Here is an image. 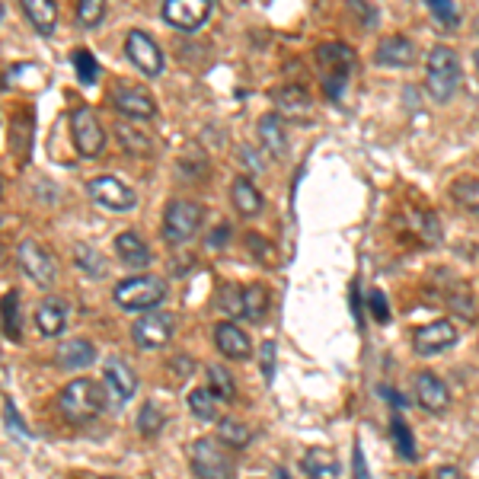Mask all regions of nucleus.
<instances>
[{
  "mask_svg": "<svg viewBox=\"0 0 479 479\" xmlns=\"http://www.w3.org/2000/svg\"><path fill=\"white\" fill-rule=\"evenodd\" d=\"M0 313H4V333H7V339L20 342L22 317H20V294H16V291H7V294L0 298Z\"/></svg>",
  "mask_w": 479,
  "mask_h": 479,
  "instance_id": "cd10ccee",
  "label": "nucleus"
},
{
  "mask_svg": "<svg viewBox=\"0 0 479 479\" xmlns=\"http://www.w3.org/2000/svg\"><path fill=\"white\" fill-rule=\"evenodd\" d=\"M202 227V205L189 202V198H176L170 202L167 214H163V237L167 243H186L196 237Z\"/></svg>",
  "mask_w": 479,
  "mask_h": 479,
  "instance_id": "423d86ee",
  "label": "nucleus"
},
{
  "mask_svg": "<svg viewBox=\"0 0 479 479\" xmlns=\"http://www.w3.org/2000/svg\"><path fill=\"white\" fill-rule=\"evenodd\" d=\"M300 470L310 479H333V476H339V460H335L333 450L310 448V450H304V457H300Z\"/></svg>",
  "mask_w": 479,
  "mask_h": 479,
  "instance_id": "412c9836",
  "label": "nucleus"
},
{
  "mask_svg": "<svg viewBox=\"0 0 479 479\" xmlns=\"http://www.w3.org/2000/svg\"><path fill=\"white\" fill-rule=\"evenodd\" d=\"M125 55H128L131 65L138 67L141 74H147V77L163 74V51H160V45L153 42L147 32H128V39H125Z\"/></svg>",
  "mask_w": 479,
  "mask_h": 479,
  "instance_id": "9b49d317",
  "label": "nucleus"
},
{
  "mask_svg": "<svg viewBox=\"0 0 479 479\" xmlns=\"http://www.w3.org/2000/svg\"><path fill=\"white\" fill-rule=\"evenodd\" d=\"M317 58H319V65L327 67V77H323V93H327V100H333V102L342 100V90L349 83V71H352V65H355V51L342 42H329V45H319Z\"/></svg>",
  "mask_w": 479,
  "mask_h": 479,
  "instance_id": "7ed1b4c3",
  "label": "nucleus"
},
{
  "mask_svg": "<svg viewBox=\"0 0 479 479\" xmlns=\"http://www.w3.org/2000/svg\"><path fill=\"white\" fill-rule=\"evenodd\" d=\"M0 16H4V0H0Z\"/></svg>",
  "mask_w": 479,
  "mask_h": 479,
  "instance_id": "6e6d98bb",
  "label": "nucleus"
},
{
  "mask_svg": "<svg viewBox=\"0 0 479 479\" xmlns=\"http://www.w3.org/2000/svg\"><path fill=\"white\" fill-rule=\"evenodd\" d=\"M0 196H4V179H0Z\"/></svg>",
  "mask_w": 479,
  "mask_h": 479,
  "instance_id": "5fc2aeb1",
  "label": "nucleus"
},
{
  "mask_svg": "<svg viewBox=\"0 0 479 479\" xmlns=\"http://www.w3.org/2000/svg\"><path fill=\"white\" fill-rule=\"evenodd\" d=\"M278 479H288V473H284V470H282V473H278Z\"/></svg>",
  "mask_w": 479,
  "mask_h": 479,
  "instance_id": "864d4df0",
  "label": "nucleus"
},
{
  "mask_svg": "<svg viewBox=\"0 0 479 479\" xmlns=\"http://www.w3.org/2000/svg\"><path fill=\"white\" fill-rule=\"evenodd\" d=\"M435 479H464V476H460L457 466H441V470L435 473Z\"/></svg>",
  "mask_w": 479,
  "mask_h": 479,
  "instance_id": "3c124183",
  "label": "nucleus"
},
{
  "mask_svg": "<svg viewBox=\"0 0 479 479\" xmlns=\"http://www.w3.org/2000/svg\"><path fill=\"white\" fill-rule=\"evenodd\" d=\"M221 304H224V310L231 313V317H240V291L237 288H227L224 298H221Z\"/></svg>",
  "mask_w": 479,
  "mask_h": 479,
  "instance_id": "de8ad7c7",
  "label": "nucleus"
},
{
  "mask_svg": "<svg viewBox=\"0 0 479 479\" xmlns=\"http://www.w3.org/2000/svg\"><path fill=\"white\" fill-rule=\"evenodd\" d=\"M214 342H218V349L224 358H233V361H243L249 358L253 345H249V335L237 327V323H218L214 327Z\"/></svg>",
  "mask_w": 479,
  "mask_h": 479,
  "instance_id": "6ab92c4d",
  "label": "nucleus"
},
{
  "mask_svg": "<svg viewBox=\"0 0 479 479\" xmlns=\"http://www.w3.org/2000/svg\"><path fill=\"white\" fill-rule=\"evenodd\" d=\"M58 406L67 422H90L106 406V387L90 378H77L58 393Z\"/></svg>",
  "mask_w": 479,
  "mask_h": 479,
  "instance_id": "f257e3e1",
  "label": "nucleus"
},
{
  "mask_svg": "<svg viewBox=\"0 0 479 479\" xmlns=\"http://www.w3.org/2000/svg\"><path fill=\"white\" fill-rule=\"evenodd\" d=\"M352 479H370V470H368V460H364L361 444H355V450H352Z\"/></svg>",
  "mask_w": 479,
  "mask_h": 479,
  "instance_id": "37998d69",
  "label": "nucleus"
},
{
  "mask_svg": "<svg viewBox=\"0 0 479 479\" xmlns=\"http://www.w3.org/2000/svg\"><path fill=\"white\" fill-rule=\"evenodd\" d=\"M55 361H58V368H87V364L96 361L93 342H87V339L61 342L58 352H55Z\"/></svg>",
  "mask_w": 479,
  "mask_h": 479,
  "instance_id": "5701e85b",
  "label": "nucleus"
},
{
  "mask_svg": "<svg viewBox=\"0 0 479 479\" xmlns=\"http://www.w3.org/2000/svg\"><path fill=\"white\" fill-rule=\"evenodd\" d=\"M71 135H74V147H77L80 157H96L106 147V131H102L100 118L90 109H77L71 116Z\"/></svg>",
  "mask_w": 479,
  "mask_h": 479,
  "instance_id": "9d476101",
  "label": "nucleus"
},
{
  "mask_svg": "<svg viewBox=\"0 0 479 479\" xmlns=\"http://www.w3.org/2000/svg\"><path fill=\"white\" fill-rule=\"evenodd\" d=\"M266 310H269V291L262 288V284L240 291V317L259 323V319L266 317Z\"/></svg>",
  "mask_w": 479,
  "mask_h": 479,
  "instance_id": "bb28decb",
  "label": "nucleus"
},
{
  "mask_svg": "<svg viewBox=\"0 0 479 479\" xmlns=\"http://www.w3.org/2000/svg\"><path fill=\"white\" fill-rule=\"evenodd\" d=\"M413 479H419V476H413Z\"/></svg>",
  "mask_w": 479,
  "mask_h": 479,
  "instance_id": "bf43d9fd",
  "label": "nucleus"
},
{
  "mask_svg": "<svg viewBox=\"0 0 479 479\" xmlns=\"http://www.w3.org/2000/svg\"><path fill=\"white\" fill-rule=\"evenodd\" d=\"M32 128H36V118H32V109H22V112H16V118H13V153L16 157L26 163L30 160V151H32Z\"/></svg>",
  "mask_w": 479,
  "mask_h": 479,
  "instance_id": "a878e982",
  "label": "nucleus"
},
{
  "mask_svg": "<svg viewBox=\"0 0 479 479\" xmlns=\"http://www.w3.org/2000/svg\"><path fill=\"white\" fill-rule=\"evenodd\" d=\"M74 262H77V269L90 278L106 275V262H102V256L96 253L93 247H87V243H77V247H74Z\"/></svg>",
  "mask_w": 479,
  "mask_h": 479,
  "instance_id": "2f4dec72",
  "label": "nucleus"
},
{
  "mask_svg": "<svg viewBox=\"0 0 479 479\" xmlns=\"http://www.w3.org/2000/svg\"><path fill=\"white\" fill-rule=\"evenodd\" d=\"M211 16V0H163V20L173 30L192 32Z\"/></svg>",
  "mask_w": 479,
  "mask_h": 479,
  "instance_id": "f8f14e48",
  "label": "nucleus"
},
{
  "mask_svg": "<svg viewBox=\"0 0 479 479\" xmlns=\"http://www.w3.org/2000/svg\"><path fill=\"white\" fill-rule=\"evenodd\" d=\"M67 319H71V307L61 298H45L42 304L36 307V327H39V333L48 335V339L65 333Z\"/></svg>",
  "mask_w": 479,
  "mask_h": 479,
  "instance_id": "f3484780",
  "label": "nucleus"
},
{
  "mask_svg": "<svg viewBox=\"0 0 479 479\" xmlns=\"http://www.w3.org/2000/svg\"><path fill=\"white\" fill-rule=\"evenodd\" d=\"M275 106L284 116H300V112H310V96L304 87H282L275 93Z\"/></svg>",
  "mask_w": 479,
  "mask_h": 479,
  "instance_id": "c85d7f7f",
  "label": "nucleus"
},
{
  "mask_svg": "<svg viewBox=\"0 0 479 479\" xmlns=\"http://www.w3.org/2000/svg\"><path fill=\"white\" fill-rule=\"evenodd\" d=\"M422 237H425V243H438L441 240V227H438V218L435 214H422Z\"/></svg>",
  "mask_w": 479,
  "mask_h": 479,
  "instance_id": "a18cd8bd",
  "label": "nucleus"
},
{
  "mask_svg": "<svg viewBox=\"0 0 479 479\" xmlns=\"http://www.w3.org/2000/svg\"><path fill=\"white\" fill-rule=\"evenodd\" d=\"M163 425H167V415H163V409L153 406V403L141 406V413H138V431H141V435H147V438L160 435V431H163Z\"/></svg>",
  "mask_w": 479,
  "mask_h": 479,
  "instance_id": "c9c22d12",
  "label": "nucleus"
},
{
  "mask_svg": "<svg viewBox=\"0 0 479 479\" xmlns=\"http://www.w3.org/2000/svg\"><path fill=\"white\" fill-rule=\"evenodd\" d=\"M74 71H77V77H80V83H83V87L96 83V77H100V65H96V58L90 55L87 48L74 51Z\"/></svg>",
  "mask_w": 479,
  "mask_h": 479,
  "instance_id": "e433bc0d",
  "label": "nucleus"
},
{
  "mask_svg": "<svg viewBox=\"0 0 479 479\" xmlns=\"http://www.w3.org/2000/svg\"><path fill=\"white\" fill-rule=\"evenodd\" d=\"M218 438L227 444V448H247L253 435H249V429L243 425V422L224 419V422H218Z\"/></svg>",
  "mask_w": 479,
  "mask_h": 479,
  "instance_id": "f704fd0d",
  "label": "nucleus"
},
{
  "mask_svg": "<svg viewBox=\"0 0 479 479\" xmlns=\"http://www.w3.org/2000/svg\"><path fill=\"white\" fill-rule=\"evenodd\" d=\"M189 409L196 419L214 422L218 419V396L211 393V387H198V390L189 393Z\"/></svg>",
  "mask_w": 479,
  "mask_h": 479,
  "instance_id": "7c9ffc66",
  "label": "nucleus"
},
{
  "mask_svg": "<svg viewBox=\"0 0 479 479\" xmlns=\"http://www.w3.org/2000/svg\"><path fill=\"white\" fill-rule=\"evenodd\" d=\"M425 83H429V96L435 102H450L460 87V61L457 51L448 45H435L429 51V67H425Z\"/></svg>",
  "mask_w": 479,
  "mask_h": 479,
  "instance_id": "f03ea898",
  "label": "nucleus"
},
{
  "mask_svg": "<svg viewBox=\"0 0 479 479\" xmlns=\"http://www.w3.org/2000/svg\"><path fill=\"white\" fill-rule=\"evenodd\" d=\"M227 233H231V231H227V227H218V231L211 233L208 247H214V249H218V247H224V243H227Z\"/></svg>",
  "mask_w": 479,
  "mask_h": 479,
  "instance_id": "8fccbe9b",
  "label": "nucleus"
},
{
  "mask_svg": "<svg viewBox=\"0 0 479 479\" xmlns=\"http://www.w3.org/2000/svg\"><path fill=\"white\" fill-rule=\"evenodd\" d=\"M231 198H233V208H237L240 214H247V218H253V214H259V211H262V196H259V189H256V186L247 179V176L233 179Z\"/></svg>",
  "mask_w": 479,
  "mask_h": 479,
  "instance_id": "393cba45",
  "label": "nucleus"
},
{
  "mask_svg": "<svg viewBox=\"0 0 479 479\" xmlns=\"http://www.w3.org/2000/svg\"><path fill=\"white\" fill-rule=\"evenodd\" d=\"M431 10V16H435L441 26H448V30H454L460 22V13H457V4L454 0H425Z\"/></svg>",
  "mask_w": 479,
  "mask_h": 479,
  "instance_id": "4c0bfd02",
  "label": "nucleus"
},
{
  "mask_svg": "<svg viewBox=\"0 0 479 479\" xmlns=\"http://www.w3.org/2000/svg\"><path fill=\"white\" fill-rule=\"evenodd\" d=\"M259 141L272 157H284L288 153V138H284V125L278 116H262L259 118Z\"/></svg>",
  "mask_w": 479,
  "mask_h": 479,
  "instance_id": "b1692460",
  "label": "nucleus"
},
{
  "mask_svg": "<svg viewBox=\"0 0 479 479\" xmlns=\"http://www.w3.org/2000/svg\"><path fill=\"white\" fill-rule=\"evenodd\" d=\"M454 345H457V327H454L450 319H435L429 327L415 329V335H413V349H415V355H422V358H435V355H441V352L454 349Z\"/></svg>",
  "mask_w": 479,
  "mask_h": 479,
  "instance_id": "1a4fd4ad",
  "label": "nucleus"
},
{
  "mask_svg": "<svg viewBox=\"0 0 479 479\" xmlns=\"http://www.w3.org/2000/svg\"><path fill=\"white\" fill-rule=\"evenodd\" d=\"M4 419H7V429L13 431V435H22V438L30 435V429H26V422L20 419V413H16V406H13V403H10V399H7V403H4Z\"/></svg>",
  "mask_w": 479,
  "mask_h": 479,
  "instance_id": "79ce46f5",
  "label": "nucleus"
},
{
  "mask_svg": "<svg viewBox=\"0 0 479 479\" xmlns=\"http://www.w3.org/2000/svg\"><path fill=\"white\" fill-rule=\"evenodd\" d=\"M368 304H370V317L378 319V323H390V307H387V294H384V291H378V288L370 291Z\"/></svg>",
  "mask_w": 479,
  "mask_h": 479,
  "instance_id": "a19ab883",
  "label": "nucleus"
},
{
  "mask_svg": "<svg viewBox=\"0 0 479 479\" xmlns=\"http://www.w3.org/2000/svg\"><path fill=\"white\" fill-rule=\"evenodd\" d=\"M413 393H415V403H419V406L425 409V413H431V415H441L444 409L450 406L448 384H444L441 378H435V374H429V370L415 374Z\"/></svg>",
  "mask_w": 479,
  "mask_h": 479,
  "instance_id": "2eb2a0df",
  "label": "nucleus"
},
{
  "mask_svg": "<svg viewBox=\"0 0 479 479\" xmlns=\"http://www.w3.org/2000/svg\"><path fill=\"white\" fill-rule=\"evenodd\" d=\"M176 333L173 313H147L131 327V339L141 352H157L163 349Z\"/></svg>",
  "mask_w": 479,
  "mask_h": 479,
  "instance_id": "0eeeda50",
  "label": "nucleus"
},
{
  "mask_svg": "<svg viewBox=\"0 0 479 479\" xmlns=\"http://www.w3.org/2000/svg\"><path fill=\"white\" fill-rule=\"evenodd\" d=\"M390 429H393V441H396V450L403 454L406 460H415V448H413V435H409V425L403 419H393L390 422Z\"/></svg>",
  "mask_w": 479,
  "mask_h": 479,
  "instance_id": "58836bf2",
  "label": "nucleus"
},
{
  "mask_svg": "<svg viewBox=\"0 0 479 479\" xmlns=\"http://www.w3.org/2000/svg\"><path fill=\"white\" fill-rule=\"evenodd\" d=\"M170 374H173V380H186L192 374V358L176 355L173 361H170Z\"/></svg>",
  "mask_w": 479,
  "mask_h": 479,
  "instance_id": "49530a36",
  "label": "nucleus"
},
{
  "mask_svg": "<svg viewBox=\"0 0 479 479\" xmlns=\"http://www.w3.org/2000/svg\"><path fill=\"white\" fill-rule=\"evenodd\" d=\"M352 307H355L358 327H364V310H361V298H358V282H352Z\"/></svg>",
  "mask_w": 479,
  "mask_h": 479,
  "instance_id": "09e8293b",
  "label": "nucleus"
},
{
  "mask_svg": "<svg viewBox=\"0 0 479 479\" xmlns=\"http://www.w3.org/2000/svg\"><path fill=\"white\" fill-rule=\"evenodd\" d=\"M90 196H93L96 205H102V208L109 211H131L135 202H138L135 189L125 186L122 179H116V176H100V179L90 182Z\"/></svg>",
  "mask_w": 479,
  "mask_h": 479,
  "instance_id": "ddd939ff",
  "label": "nucleus"
},
{
  "mask_svg": "<svg viewBox=\"0 0 479 479\" xmlns=\"http://www.w3.org/2000/svg\"><path fill=\"white\" fill-rule=\"evenodd\" d=\"M167 298V282L157 275H138L128 278L116 288V304L122 310H151Z\"/></svg>",
  "mask_w": 479,
  "mask_h": 479,
  "instance_id": "20e7f679",
  "label": "nucleus"
},
{
  "mask_svg": "<svg viewBox=\"0 0 479 479\" xmlns=\"http://www.w3.org/2000/svg\"><path fill=\"white\" fill-rule=\"evenodd\" d=\"M116 138H118V144H122L125 151L138 153V157L151 153V138H147V135H144L141 128H135V125L118 122V125H116Z\"/></svg>",
  "mask_w": 479,
  "mask_h": 479,
  "instance_id": "c756f323",
  "label": "nucleus"
},
{
  "mask_svg": "<svg viewBox=\"0 0 479 479\" xmlns=\"http://www.w3.org/2000/svg\"><path fill=\"white\" fill-rule=\"evenodd\" d=\"M147 479H153V476H147Z\"/></svg>",
  "mask_w": 479,
  "mask_h": 479,
  "instance_id": "13d9d810",
  "label": "nucleus"
},
{
  "mask_svg": "<svg viewBox=\"0 0 479 479\" xmlns=\"http://www.w3.org/2000/svg\"><path fill=\"white\" fill-rule=\"evenodd\" d=\"M106 13V0H77V22L80 26H96Z\"/></svg>",
  "mask_w": 479,
  "mask_h": 479,
  "instance_id": "ea45409f",
  "label": "nucleus"
},
{
  "mask_svg": "<svg viewBox=\"0 0 479 479\" xmlns=\"http://www.w3.org/2000/svg\"><path fill=\"white\" fill-rule=\"evenodd\" d=\"M16 259H20L22 272L36 284H51L55 275H58V262H55V256L39 240H22L20 249H16Z\"/></svg>",
  "mask_w": 479,
  "mask_h": 479,
  "instance_id": "6e6552de",
  "label": "nucleus"
},
{
  "mask_svg": "<svg viewBox=\"0 0 479 479\" xmlns=\"http://www.w3.org/2000/svg\"><path fill=\"white\" fill-rule=\"evenodd\" d=\"M112 102H116V109L125 118H135V122H151L157 116V106H153L151 93L135 87V83H118L116 93H112Z\"/></svg>",
  "mask_w": 479,
  "mask_h": 479,
  "instance_id": "4468645a",
  "label": "nucleus"
},
{
  "mask_svg": "<svg viewBox=\"0 0 479 479\" xmlns=\"http://www.w3.org/2000/svg\"><path fill=\"white\" fill-rule=\"evenodd\" d=\"M374 61H378L380 67H409L415 61V48L406 36H387L378 42Z\"/></svg>",
  "mask_w": 479,
  "mask_h": 479,
  "instance_id": "a211bd4d",
  "label": "nucleus"
},
{
  "mask_svg": "<svg viewBox=\"0 0 479 479\" xmlns=\"http://www.w3.org/2000/svg\"><path fill=\"white\" fill-rule=\"evenodd\" d=\"M22 13H26V20L32 22V30L39 36H51L55 26H58V7H55V0H22Z\"/></svg>",
  "mask_w": 479,
  "mask_h": 479,
  "instance_id": "aec40b11",
  "label": "nucleus"
},
{
  "mask_svg": "<svg viewBox=\"0 0 479 479\" xmlns=\"http://www.w3.org/2000/svg\"><path fill=\"white\" fill-rule=\"evenodd\" d=\"M116 253L125 266H131V269H144V266H151V249H147V243L138 237V233H131V231H125L116 237Z\"/></svg>",
  "mask_w": 479,
  "mask_h": 479,
  "instance_id": "4be33fe9",
  "label": "nucleus"
},
{
  "mask_svg": "<svg viewBox=\"0 0 479 479\" xmlns=\"http://www.w3.org/2000/svg\"><path fill=\"white\" fill-rule=\"evenodd\" d=\"M262 374L272 384V378H275V342H262Z\"/></svg>",
  "mask_w": 479,
  "mask_h": 479,
  "instance_id": "c03bdc74",
  "label": "nucleus"
},
{
  "mask_svg": "<svg viewBox=\"0 0 479 479\" xmlns=\"http://www.w3.org/2000/svg\"><path fill=\"white\" fill-rule=\"evenodd\" d=\"M473 67H476V74H479V48L473 51Z\"/></svg>",
  "mask_w": 479,
  "mask_h": 479,
  "instance_id": "603ef678",
  "label": "nucleus"
},
{
  "mask_svg": "<svg viewBox=\"0 0 479 479\" xmlns=\"http://www.w3.org/2000/svg\"><path fill=\"white\" fill-rule=\"evenodd\" d=\"M102 479H112V476H102Z\"/></svg>",
  "mask_w": 479,
  "mask_h": 479,
  "instance_id": "4d7b16f0",
  "label": "nucleus"
},
{
  "mask_svg": "<svg viewBox=\"0 0 479 479\" xmlns=\"http://www.w3.org/2000/svg\"><path fill=\"white\" fill-rule=\"evenodd\" d=\"M208 384H211V393L218 399H224V403H233V399H237V384H233V378L221 364H211L208 368Z\"/></svg>",
  "mask_w": 479,
  "mask_h": 479,
  "instance_id": "72a5a7b5",
  "label": "nucleus"
},
{
  "mask_svg": "<svg viewBox=\"0 0 479 479\" xmlns=\"http://www.w3.org/2000/svg\"><path fill=\"white\" fill-rule=\"evenodd\" d=\"M192 473L196 479H233V460L224 454L218 441H211V438H198L192 441Z\"/></svg>",
  "mask_w": 479,
  "mask_h": 479,
  "instance_id": "39448f33",
  "label": "nucleus"
},
{
  "mask_svg": "<svg viewBox=\"0 0 479 479\" xmlns=\"http://www.w3.org/2000/svg\"><path fill=\"white\" fill-rule=\"evenodd\" d=\"M102 378H106V390H109V396L116 399L118 406H125V403L135 396V390H138V378H135V370H131L122 358H109Z\"/></svg>",
  "mask_w": 479,
  "mask_h": 479,
  "instance_id": "dca6fc26",
  "label": "nucleus"
},
{
  "mask_svg": "<svg viewBox=\"0 0 479 479\" xmlns=\"http://www.w3.org/2000/svg\"><path fill=\"white\" fill-rule=\"evenodd\" d=\"M450 198L470 214H479V179H457L450 186Z\"/></svg>",
  "mask_w": 479,
  "mask_h": 479,
  "instance_id": "473e14b6",
  "label": "nucleus"
}]
</instances>
